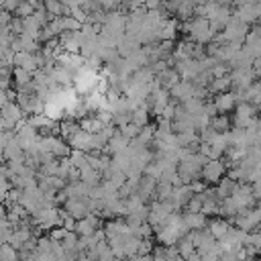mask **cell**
<instances>
[{
	"mask_svg": "<svg viewBox=\"0 0 261 261\" xmlns=\"http://www.w3.org/2000/svg\"><path fill=\"white\" fill-rule=\"evenodd\" d=\"M0 159H4V147L0 145Z\"/></svg>",
	"mask_w": 261,
	"mask_h": 261,
	"instance_id": "6",
	"label": "cell"
},
{
	"mask_svg": "<svg viewBox=\"0 0 261 261\" xmlns=\"http://www.w3.org/2000/svg\"><path fill=\"white\" fill-rule=\"evenodd\" d=\"M184 218V224L188 226V230L192 228V230H200V228H204L206 226V216L202 214V212H188L186 216H181Z\"/></svg>",
	"mask_w": 261,
	"mask_h": 261,
	"instance_id": "5",
	"label": "cell"
},
{
	"mask_svg": "<svg viewBox=\"0 0 261 261\" xmlns=\"http://www.w3.org/2000/svg\"><path fill=\"white\" fill-rule=\"evenodd\" d=\"M96 226H98V220L92 214H88L86 218H82V220L75 222V232L82 234V237H92L96 232Z\"/></svg>",
	"mask_w": 261,
	"mask_h": 261,
	"instance_id": "3",
	"label": "cell"
},
{
	"mask_svg": "<svg viewBox=\"0 0 261 261\" xmlns=\"http://www.w3.org/2000/svg\"><path fill=\"white\" fill-rule=\"evenodd\" d=\"M228 230H230V226H228L226 220H210V222H208V234H210L214 241L224 239Z\"/></svg>",
	"mask_w": 261,
	"mask_h": 261,
	"instance_id": "4",
	"label": "cell"
},
{
	"mask_svg": "<svg viewBox=\"0 0 261 261\" xmlns=\"http://www.w3.org/2000/svg\"><path fill=\"white\" fill-rule=\"evenodd\" d=\"M0 249H2V243H0Z\"/></svg>",
	"mask_w": 261,
	"mask_h": 261,
	"instance_id": "8",
	"label": "cell"
},
{
	"mask_svg": "<svg viewBox=\"0 0 261 261\" xmlns=\"http://www.w3.org/2000/svg\"><path fill=\"white\" fill-rule=\"evenodd\" d=\"M234 104H237V94L224 92V94H218V96H216V100H214V110L220 112V114H226L230 108H234Z\"/></svg>",
	"mask_w": 261,
	"mask_h": 261,
	"instance_id": "2",
	"label": "cell"
},
{
	"mask_svg": "<svg viewBox=\"0 0 261 261\" xmlns=\"http://www.w3.org/2000/svg\"><path fill=\"white\" fill-rule=\"evenodd\" d=\"M202 177H204V181H208V184H216V181H220L222 179V173H224V165H222V161L220 159H208L206 163H204V167H202Z\"/></svg>",
	"mask_w": 261,
	"mask_h": 261,
	"instance_id": "1",
	"label": "cell"
},
{
	"mask_svg": "<svg viewBox=\"0 0 261 261\" xmlns=\"http://www.w3.org/2000/svg\"><path fill=\"white\" fill-rule=\"evenodd\" d=\"M173 261H186V259H181V257H177V259H173Z\"/></svg>",
	"mask_w": 261,
	"mask_h": 261,
	"instance_id": "7",
	"label": "cell"
}]
</instances>
